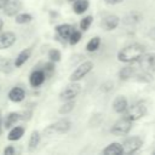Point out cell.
<instances>
[{
	"mask_svg": "<svg viewBox=\"0 0 155 155\" xmlns=\"http://www.w3.org/2000/svg\"><path fill=\"white\" fill-rule=\"evenodd\" d=\"M46 79V73L44 69H35L29 75V84L33 87H40Z\"/></svg>",
	"mask_w": 155,
	"mask_h": 155,
	"instance_id": "10",
	"label": "cell"
},
{
	"mask_svg": "<svg viewBox=\"0 0 155 155\" xmlns=\"http://www.w3.org/2000/svg\"><path fill=\"white\" fill-rule=\"evenodd\" d=\"M143 144V140L137 137V136H133V137H130L127 139L124 140L122 143V148H124V154H133L136 153Z\"/></svg>",
	"mask_w": 155,
	"mask_h": 155,
	"instance_id": "7",
	"label": "cell"
},
{
	"mask_svg": "<svg viewBox=\"0 0 155 155\" xmlns=\"http://www.w3.org/2000/svg\"><path fill=\"white\" fill-rule=\"evenodd\" d=\"M134 74V68L133 67H124L120 71H119V78L121 80H128L130 78H132Z\"/></svg>",
	"mask_w": 155,
	"mask_h": 155,
	"instance_id": "26",
	"label": "cell"
},
{
	"mask_svg": "<svg viewBox=\"0 0 155 155\" xmlns=\"http://www.w3.org/2000/svg\"><path fill=\"white\" fill-rule=\"evenodd\" d=\"M102 154H104V155H120V154H124L122 144L116 143V142L110 143L109 145H107L102 150Z\"/></svg>",
	"mask_w": 155,
	"mask_h": 155,
	"instance_id": "17",
	"label": "cell"
},
{
	"mask_svg": "<svg viewBox=\"0 0 155 155\" xmlns=\"http://www.w3.org/2000/svg\"><path fill=\"white\" fill-rule=\"evenodd\" d=\"M145 53V48L140 44H131L121 48L117 53V59L124 63L137 62Z\"/></svg>",
	"mask_w": 155,
	"mask_h": 155,
	"instance_id": "1",
	"label": "cell"
},
{
	"mask_svg": "<svg viewBox=\"0 0 155 155\" xmlns=\"http://www.w3.org/2000/svg\"><path fill=\"white\" fill-rule=\"evenodd\" d=\"M93 69V63L91 61H86L84 63H81L80 65H78V68L70 74V81H80L81 79H84L91 70Z\"/></svg>",
	"mask_w": 155,
	"mask_h": 155,
	"instance_id": "5",
	"label": "cell"
},
{
	"mask_svg": "<svg viewBox=\"0 0 155 155\" xmlns=\"http://www.w3.org/2000/svg\"><path fill=\"white\" fill-rule=\"evenodd\" d=\"M107 4H109V5H115V4H120V2H122L124 0H104Z\"/></svg>",
	"mask_w": 155,
	"mask_h": 155,
	"instance_id": "33",
	"label": "cell"
},
{
	"mask_svg": "<svg viewBox=\"0 0 155 155\" xmlns=\"http://www.w3.org/2000/svg\"><path fill=\"white\" fill-rule=\"evenodd\" d=\"M71 128V121L68 119H61L53 124H51L48 127L45 128V133L52 134V133H67Z\"/></svg>",
	"mask_w": 155,
	"mask_h": 155,
	"instance_id": "4",
	"label": "cell"
},
{
	"mask_svg": "<svg viewBox=\"0 0 155 155\" xmlns=\"http://www.w3.org/2000/svg\"><path fill=\"white\" fill-rule=\"evenodd\" d=\"M125 113H126L125 114L126 117H128L132 121H136V120L143 117L147 114V108L143 103H137V104H133V105L128 107Z\"/></svg>",
	"mask_w": 155,
	"mask_h": 155,
	"instance_id": "6",
	"label": "cell"
},
{
	"mask_svg": "<svg viewBox=\"0 0 155 155\" xmlns=\"http://www.w3.org/2000/svg\"><path fill=\"white\" fill-rule=\"evenodd\" d=\"M128 105H127V99L124 96H117L114 101H113V110L117 114H122L127 110Z\"/></svg>",
	"mask_w": 155,
	"mask_h": 155,
	"instance_id": "15",
	"label": "cell"
},
{
	"mask_svg": "<svg viewBox=\"0 0 155 155\" xmlns=\"http://www.w3.org/2000/svg\"><path fill=\"white\" fill-rule=\"evenodd\" d=\"M80 92H81V86H80L79 81H70V84L68 86H65L62 90V92L59 93V99L63 102L73 101L79 96Z\"/></svg>",
	"mask_w": 155,
	"mask_h": 155,
	"instance_id": "2",
	"label": "cell"
},
{
	"mask_svg": "<svg viewBox=\"0 0 155 155\" xmlns=\"http://www.w3.org/2000/svg\"><path fill=\"white\" fill-rule=\"evenodd\" d=\"M8 1H10V0H0V8H4Z\"/></svg>",
	"mask_w": 155,
	"mask_h": 155,
	"instance_id": "34",
	"label": "cell"
},
{
	"mask_svg": "<svg viewBox=\"0 0 155 155\" xmlns=\"http://www.w3.org/2000/svg\"><path fill=\"white\" fill-rule=\"evenodd\" d=\"M92 22H93V17H92V16L84 17V18L80 21V29H81L82 31H86V30L91 27Z\"/></svg>",
	"mask_w": 155,
	"mask_h": 155,
	"instance_id": "28",
	"label": "cell"
},
{
	"mask_svg": "<svg viewBox=\"0 0 155 155\" xmlns=\"http://www.w3.org/2000/svg\"><path fill=\"white\" fill-rule=\"evenodd\" d=\"M74 107H75V101H74V99H73V101H67V102H64V103L59 107L58 113L62 114V115H67V114H69V113L74 109Z\"/></svg>",
	"mask_w": 155,
	"mask_h": 155,
	"instance_id": "24",
	"label": "cell"
},
{
	"mask_svg": "<svg viewBox=\"0 0 155 155\" xmlns=\"http://www.w3.org/2000/svg\"><path fill=\"white\" fill-rule=\"evenodd\" d=\"M16 34L13 31H4L0 34V50H6L16 42Z\"/></svg>",
	"mask_w": 155,
	"mask_h": 155,
	"instance_id": "11",
	"label": "cell"
},
{
	"mask_svg": "<svg viewBox=\"0 0 155 155\" xmlns=\"http://www.w3.org/2000/svg\"><path fill=\"white\" fill-rule=\"evenodd\" d=\"M140 21H142V13H139L138 11H132V12L127 13L122 19V22L127 25H134V24L139 23Z\"/></svg>",
	"mask_w": 155,
	"mask_h": 155,
	"instance_id": "18",
	"label": "cell"
},
{
	"mask_svg": "<svg viewBox=\"0 0 155 155\" xmlns=\"http://www.w3.org/2000/svg\"><path fill=\"white\" fill-rule=\"evenodd\" d=\"M73 31H74L73 25H70V24H68V23H63V24H59V25L56 27V33H57V35H58L62 40H65V41L69 40V38H70V35H71Z\"/></svg>",
	"mask_w": 155,
	"mask_h": 155,
	"instance_id": "13",
	"label": "cell"
},
{
	"mask_svg": "<svg viewBox=\"0 0 155 155\" xmlns=\"http://www.w3.org/2000/svg\"><path fill=\"white\" fill-rule=\"evenodd\" d=\"M7 97H8V99H10L11 102H13V103H19V102H22V101L24 99V97H25V91H24L22 87L16 86V87H12V88L8 91Z\"/></svg>",
	"mask_w": 155,
	"mask_h": 155,
	"instance_id": "14",
	"label": "cell"
},
{
	"mask_svg": "<svg viewBox=\"0 0 155 155\" xmlns=\"http://www.w3.org/2000/svg\"><path fill=\"white\" fill-rule=\"evenodd\" d=\"M99 45H101V38L99 36H93L86 45V50L88 52H94L99 48Z\"/></svg>",
	"mask_w": 155,
	"mask_h": 155,
	"instance_id": "25",
	"label": "cell"
},
{
	"mask_svg": "<svg viewBox=\"0 0 155 155\" xmlns=\"http://www.w3.org/2000/svg\"><path fill=\"white\" fill-rule=\"evenodd\" d=\"M88 6H90L88 0H75L73 4V10L76 15H81L88 8Z\"/></svg>",
	"mask_w": 155,
	"mask_h": 155,
	"instance_id": "21",
	"label": "cell"
},
{
	"mask_svg": "<svg viewBox=\"0 0 155 155\" xmlns=\"http://www.w3.org/2000/svg\"><path fill=\"white\" fill-rule=\"evenodd\" d=\"M2 28H4V21L0 18V34H1V31H2Z\"/></svg>",
	"mask_w": 155,
	"mask_h": 155,
	"instance_id": "35",
	"label": "cell"
},
{
	"mask_svg": "<svg viewBox=\"0 0 155 155\" xmlns=\"http://www.w3.org/2000/svg\"><path fill=\"white\" fill-rule=\"evenodd\" d=\"M4 155H13L15 153H16V150H15V148H13V145H7L5 149H4Z\"/></svg>",
	"mask_w": 155,
	"mask_h": 155,
	"instance_id": "32",
	"label": "cell"
},
{
	"mask_svg": "<svg viewBox=\"0 0 155 155\" xmlns=\"http://www.w3.org/2000/svg\"><path fill=\"white\" fill-rule=\"evenodd\" d=\"M31 115H33V111L31 110H25L24 113L21 114V120H30L31 119Z\"/></svg>",
	"mask_w": 155,
	"mask_h": 155,
	"instance_id": "31",
	"label": "cell"
},
{
	"mask_svg": "<svg viewBox=\"0 0 155 155\" xmlns=\"http://www.w3.org/2000/svg\"><path fill=\"white\" fill-rule=\"evenodd\" d=\"M21 8H22V2L21 1H18V0H10L2 10H4V13L6 16L12 17V16L18 15Z\"/></svg>",
	"mask_w": 155,
	"mask_h": 155,
	"instance_id": "12",
	"label": "cell"
},
{
	"mask_svg": "<svg viewBox=\"0 0 155 155\" xmlns=\"http://www.w3.org/2000/svg\"><path fill=\"white\" fill-rule=\"evenodd\" d=\"M81 38H82L81 31H79V30H74V31L71 33V35H70V38H69V40H68V42H69L70 45H76L78 42H80Z\"/></svg>",
	"mask_w": 155,
	"mask_h": 155,
	"instance_id": "29",
	"label": "cell"
},
{
	"mask_svg": "<svg viewBox=\"0 0 155 155\" xmlns=\"http://www.w3.org/2000/svg\"><path fill=\"white\" fill-rule=\"evenodd\" d=\"M30 56H31V48H30V47L22 50V51L17 54V57L15 58V62H13L15 67H17V68L22 67V65L30 58Z\"/></svg>",
	"mask_w": 155,
	"mask_h": 155,
	"instance_id": "16",
	"label": "cell"
},
{
	"mask_svg": "<svg viewBox=\"0 0 155 155\" xmlns=\"http://www.w3.org/2000/svg\"><path fill=\"white\" fill-rule=\"evenodd\" d=\"M120 23V18L115 15H108L105 17L102 18L101 21V27L102 29L107 30V31H110V30H114Z\"/></svg>",
	"mask_w": 155,
	"mask_h": 155,
	"instance_id": "9",
	"label": "cell"
},
{
	"mask_svg": "<svg viewBox=\"0 0 155 155\" xmlns=\"http://www.w3.org/2000/svg\"><path fill=\"white\" fill-rule=\"evenodd\" d=\"M31 21H33V16L27 12H19L18 15L15 16V22L17 24H27L30 23Z\"/></svg>",
	"mask_w": 155,
	"mask_h": 155,
	"instance_id": "23",
	"label": "cell"
},
{
	"mask_svg": "<svg viewBox=\"0 0 155 155\" xmlns=\"http://www.w3.org/2000/svg\"><path fill=\"white\" fill-rule=\"evenodd\" d=\"M132 128V120H130L128 117L124 116L121 119H119L110 128V132L115 136H124L127 134Z\"/></svg>",
	"mask_w": 155,
	"mask_h": 155,
	"instance_id": "3",
	"label": "cell"
},
{
	"mask_svg": "<svg viewBox=\"0 0 155 155\" xmlns=\"http://www.w3.org/2000/svg\"><path fill=\"white\" fill-rule=\"evenodd\" d=\"M54 70V62H52V61H50L48 63H46L45 64V68H44V71L47 74V73H52Z\"/></svg>",
	"mask_w": 155,
	"mask_h": 155,
	"instance_id": "30",
	"label": "cell"
},
{
	"mask_svg": "<svg viewBox=\"0 0 155 155\" xmlns=\"http://www.w3.org/2000/svg\"><path fill=\"white\" fill-rule=\"evenodd\" d=\"M23 136H24V127L16 126V127H12L10 130V132L7 134V139L11 142H16V140H19Z\"/></svg>",
	"mask_w": 155,
	"mask_h": 155,
	"instance_id": "19",
	"label": "cell"
},
{
	"mask_svg": "<svg viewBox=\"0 0 155 155\" xmlns=\"http://www.w3.org/2000/svg\"><path fill=\"white\" fill-rule=\"evenodd\" d=\"M137 62L144 71L155 70V53H144Z\"/></svg>",
	"mask_w": 155,
	"mask_h": 155,
	"instance_id": "8",
	"label": "cell"
},
{
	"mask_svg": "<svg viewBox=\"0 0 155 155\" xmlns=\"http://www.w3.org/2000/svg\"><path fill=\"white\" fill-rule=\"evenodd\" d=\"M61 58H62V53H61L59 50H57V48H51V50L48 51V59H50V61L57 63V62L61 61Z\"/></svg>",
	"mask_w": 155,
	"mask_h": 155,
	"instance_id": "27",
	"label": "cell"
},
{
	"mask_svg": "<svg viewBox=\"0 0 155 155\" xmlns=\"http://www.w3.org/2000/svg\"><path fill=\"white\" fill-rule=\"evenodd\" d=\"M18 120H21V114H19V113H16V111H12V113H10V114L6 115V117H5V120H4V126H5L6 128H10V127H12Z\"/></svg>",
	"mask_w": 155,
	"mask_h": 155,
	"instance_id": "22",
	"label": "cell"
},
{
	"mask_svg": "<svg viewBox=\"0 0 155 155\" xmlns=\"http://www.w3.org/2000/svg\"><path fill=\"white\" fill-rule=\"evenodd\" d=\"M1 124H2V117H1V110H0V133H1V131H2V128H1Z\"/></svg>",
	"mask_w": 155,
	"mask_h": 155,
	"instance_id": "36",
	"label": "cell"
},
{
	"mask_svg": "<svg viewBox=\"0 0 155 155\" xmlns=\"http://www.w3.org/2000/svg\"><path fill=\"white\" fill-rule=\"evenodd\" d=\"M41 140V134L39 131H33L30 133V137H29V140H28V150L33 151L38 148L39 143Z\"/></svg>",
	"mask_w": 155,
	"mask_h": 155,
	"instance_id": "20",
	"label": "cell"
}]
</instances>
